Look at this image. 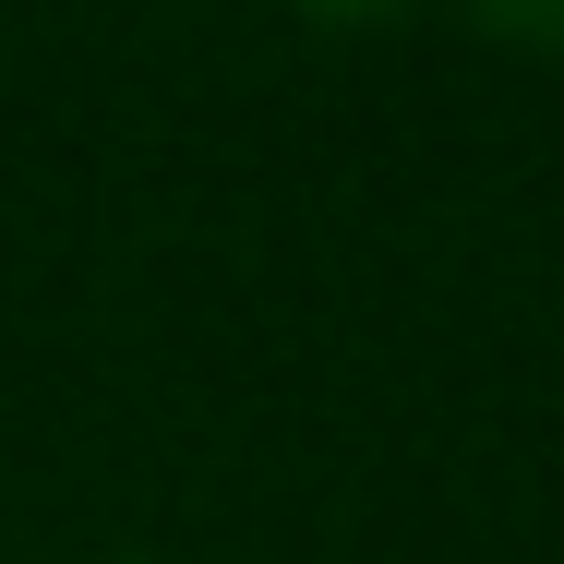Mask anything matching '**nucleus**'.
Listing matches in <instances>:
<instances>
[{
	"label": "nucleus",
	"instance_id": "1",
	"mask_svg": "<svg viewBox=\"0 0 564 564\" xmlns=\"http://www.w3.org/2000/svg\"><path fill=\"white\" fill-rule=\"evenodd\" d=\"M492 36H517V48H564V0H468Z\"/></svg>",
	"mask_w": 564,
	"mask_h": 564
},
{
	"label": "nucleus",
	"instance_id": "2",
	"mask_svg": "<svg viewBox=\"0 0 564 564\" xmlns=\"http://www.w3.org/2000/svg\"><path fill=\"white\" fill-rule=\"evenodd\" d=\"M289 12H301V24H397L409 0H289Z\"/></svg>",
	"mask_w": 564,
	"mask_h": 564
}]
</instances>
